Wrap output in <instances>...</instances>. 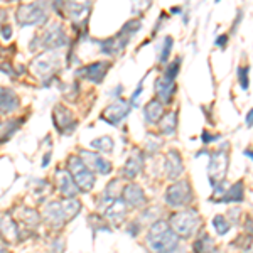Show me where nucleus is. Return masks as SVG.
Returning a JSON list of instances; mask_svg holds the SVG:
<instances>
[{"mask_svg": "<svg viewBox=\"0 0 253 253\" xmlns=\"http://www.w3.org/2000/svg\"><path fill=\"white\" fill-rule=\"evenodd\" d=\"M170 49H172V38L167 36L164 39V46H162V52H161V63H166L167 58L170 54Z\"/></svg>", "mask_w": 253, "mask_h": 253, "instance_id": "nucleus-32", "label": "nucleus"}, {"mask_svg": "<svg viewBox=\"0 0 253 253\" xmlns=\"http://www.w3.org/2000/svg\"><path fill=\"white\" fill-rule=\"evenodd\" d=\"M125 214H126V206H125L124 199H120V198L115 199L107 210V219L110 223L115 224V226L122 224V221L125 219Z\"/></svg>", "mask_w": 253, "mask_h": 253, "instance_id": "nucleus-20", "label": "nucleus"}, {"mask_svg": "<svg viewBox=\"0 0 253 253\" xmlns=\"http://www.w3.org/2000/svg\"><path fill=\"white\" fill-rule=\"evenodd\" d=\"M0 71L7 73V75H14V73H12V66H10V64H2V66H0Z\"/></svg>", "mask_w": 253, "mask_h": 253, "instance_id": "nucleus-37", "label": "nucleus"}, {"mask_svg": "<svg viewBox=\"0 0 253 253\" xmlns=\"http://www.w3.org/2000/svg\"><path fill=\"white\" fill-rule=\"evenodd\" d=\"M238 78H240V84H242L243 89L248 88V68H240L238 69Z\"/></svg>", "mask_w": 253, "mask_h": 253, "instance_id": "nucleus-33", "label": "nucleus"}, {"mask_svg": "<svg viewBox=\"0 0 253 253\" xmlns=\"http://www.w3.org/2000/svg\"><path fill=\"white\" fill-rule=\"evenodd\" d=\"M144 167V154L138 152V150H133L132 156L126 159L125 166H124V175L126 179H135L138 172Z\"/></svg>", "mask_w": 253, "mask_h": 253, "instance_id": "nucleus-17", "label": "nucleus"}, {"mask_svg": "<svg viewBox=\"0 0 253 253\" xmlns=\"http://www.w3.org/2000/svg\"><path fill=\"white\" fill-rule=\"evenodd\" d=\"M44 219L54 228H61L64 223V216H63V211H61V205L59 203H51V205L46 206L44 210Z\"/></svg>", "mask_w": 253, "mask_h": 253, "instance_id": "nucleus-21", "label": "nucleus"}, {"mask_svg": "<svg viewBox=\"0 0 253 253\" xmlns=\"http://www.w3.org/2000/svg\"><path fill=\"white\" fill-rule=\"evenodd\" d=\"M54 126L61 133H68L76 126V122L73 120L71 110H68L63 105H56L54 107Z\"/></svg>", "mask_w": 253, "mask_h": 253, "instance_id": "nucleus-12", "label": "nucleus"}, {"mask_svg": "<svg viewBox=\"0 0 253 253\" xmlns=\"http://www.w3.org/2000/svg\"><path fill=\"white\" fill-rule=\"evenodd\" d=\"M179 66H181V58H175V59L172 61V63H170L169 66H167L164 78H166V80L174 81V80H175V76L179 75Z\"/></svg>", "mask_w": 253, "mask_h": 253, "instance_id": "nucleus-30", "label": "nucleus"}, {"mask_svg": "<svg viewBox=\"0 0 253 253\" xmlns=\"http://www.w3.org/2000/svg\"><path fill=\"white\" fill-rule=\"evenodd\" d=\"M122 199L125 201V205H130L132 208H142V206H145V203H147V198H145L144 191H142V187L133 184V182L126 184L124 189H122Z\"/></svg>", "mask_w": 253, "mask_h": 253, "instance_id": "nucleus-11", "label": "nucleus"}, {"mask_svg": "<svg viewBox=\"0 0 253 253\" xmlns=\"http://www.w3.org/2000/svg\"><path fill=\"white\" fill-rule=\"evenodd\" d=\"M19 107V98L14 89L0 86V113H12Z\"/></svg>", "mask_w": 253, "mask_h": 253, "instance_id": "nucleus-18", "label": "nucleus"}, {"mask_svg": "<svg viewBox=\"0 0 253 253\" xmlns=\"http://www.w3.org/2000/svg\"><path fill=\"white\" fill-rule=\"evenodd\" d=\"M56 66H59V61L51 52V54H42V56H39V58H36L31 68L36 75L49 76V75H52V71L56 69Z\"/></svg>", "mask_w": 253, "mask_h": 253, "instance_id": "nucleus-13", "label": "nucleus"}, {"mask_svg": "<svg viewBox=\"0 0 253 253\" xmlns=\"http://www.w3.org/2000/svg\"><path fill=\"white\" fill-rule=\"evenodd\" d=\"M68 172L73 177L80 193H89L93 189V186H95V174L83 164V161L78 156L69 157Z\"/></svg>", "mask_w": 253, "mask_h": 253, "instance_id": "nucleus-3", "label": "nucleus"}, {"mask_svg": "<svg viewBox=\"0 0 253 253\" xmlns=\"http://www.w3.org/2000/svg\"><path fill=\"white\" fill-rule=\"evenodd\" d=\"M164 199L170 208H182V206L189 205L191 199H193V189H191L189 181L182 179V181L174 182V184L166 191Z\"/></svg>", "mask_w": 253, "mask_h": 253, "instance_id": "nucleus-4", "label": "nucleus"}, {"mask_svg": "<svg viewBox=\"0 0 253 253\" xmlns=\"http://www.w3.org/2000/svg\"><path fill=\"white\" fill-rule=\"evenodd\" d=\"M3 245H5V243H3ZM3 245L0 243V253H9V252H7V248L3 247Z\"/></svg>", "mask_w": 253, "mask_h": 253, "instance_id": "nucleus-40", "label": "nucleus"}, {"mask_svg": "<svg viewBox=\"0 0 253 253\" xmlns=\"http://www.w3.org/2000/svg\"><path fill=\"white\" fill-rule=\"evenodd\" d=\"M177 128V112H169L161 118V132L164 135H170Z\"/></svg>", "mask_w": 253, "mask_h": 253, "instance_id": "nucleus-26", "label": "nucleus"}, {"mask_svg": "<svg viewBox=\"0 0 253 253\" xmlns=\"http://www.w3.org/2000/svg\"><path fill=\"white\" fill-rule=\"evenodd\" d=\"M0 36H2V39L9 41L12 38V27L10 26H3L2 31H0Z\"/></svg>", "mask_w": 253, "mask_h": 253, "instance_id": "nucleus-34", "label": "nucleus"}, {"mask_svg": "<svg viewBox=\"0 0 253 253\" xmlns=\"http://www.w3.org/2000/svg\"><path fill=\"white\" fill-rule=\"evenodd\" d=\"M144 115H145V120L149 122V124H157V122L164 117V105H162L159 100L149 101V103L145 105Z\"/></svg>", "mask_w": 253, "mask_h": 253, "instance_id": "nucleus-22", "label": "nucleus"}, {"mask_svg": "<svg viewBox=\"0 0 253 253\" xmlns=\"http://www.w3.org/2000/svg\"><path fill=\"white\" fill-rule=\"evenodd\" d=\"M128 113H130L128 101H125L124 98H118L115 103H112L103 113H101V118H103L105 122H108L110 125H118Z\"/></svg>", "mask_w": 253, "mask_h": 253, "instance_id": "nucleus-8", "label": "nucleus"}, {"mask_svg": "<svg viewBox=\"0 0 253 253\" xmlns=\"http://www.w3.org/2000/svg\"><path fill=\"white\" fill-rule=\"evenodd\" d=\"M226 41H228V36H226V34L219 36V38L216 39V46H221V47H224V46H226Z\"/></svg>", "mask_w": 253, "mask_h": 253, "instance_id": "nucleus-36", "label": "nucleus"}, {"mask_svg": "<svg viewBox=\"0 0 253 253\" xmlns=\"http://www.w3.org/2000/svg\"><path fill=\"white\" fill-rule=\"evenodd\" d=\"M243 198H245L243 182H242V181H238V182H235V184L231 186L230 189L226 191V193H224L221 201H223V203H242V201H243Z\"/></svg>", "mask_w": 253, "mask_h": 253, "instance_id": "nucleus-24", "label": "nucleus"}, {"mask_svg": "<svg viewBox=\"0 0 253 253\" xmlns=\"http://www.w3.org/2000/svg\"><path fill=\"white\" fill-rule=\"evenodd\" d=\"M49 161H51V152H47L46 154V157L42 159V167H46L49 164Z\"/></svg>", "mask_w": 253, "mask_h": 253, "instance_id": "nucleus-38", "label": "nucleus"}, {"mask_svg": "<svg viewBox=\"0 0 253 253\" xmlns=\"http://www.w3.org/2000/svg\"><path fill=\"white\" fill-rule=\"evenodd\" d=\"M56 186H58V191L64 198H75V196L80 193L75 181H73V177L69 175L68 170H64V169L56 170Z\"/></svg>", "mask_w": 253, "mask_h": 253, "instance_id": "nucleus-14", "label": "nucleus"}, {"mask_svg": "<svg viewBox=\"0 0 253 253\" xmlns=\"http://www.w3.org/2000/svg\"><path fill=\"white\" fill-rule=\"evenodd\" d=\"M93 149H96L98 152H103V154H112L113 152V138L108 137V135H103V137H98L95 140L91 142Z\"/></svg>", "mask_w": 253, "mask_h": 253, "instance_id": "nucleus-27", "label": "nucleus"}, {"mask_svg": "<svg viewBox=\"0 0 253 253\" xmlns=\"http://www.w3.org/2000/svg\"><path fill=\"white\" fill-rule=\"evenodd\" d=\"M147 245L152 253H174L179 247V238L172 233L166 221H157L150 226Z\"/></svg>", "mask_w": 253, "mask_h": 253, "instance_id": "nucleus-1", "label": "nucleus"}, {"mask_svg": "<svg viewBox=\"0 0 253 253\" xmlns=\"http://www.w3.org/2000/svg\"><path fill=\"white\" fill-rule=\"evenodd\" d=\"M169 228L172 230V233L181 238H189L196 233L199 226V216L196 211H181L170 216L169 219Z\"/></svg>", "mask_w": 253, "mask_h": 253, "instance_id": "nucleus-2", "label": "nucleus"}, {"mask_svg": "<svg viewBox=\"0 0 253 253\" xmlns=\"http://www.w3.org/2000/svg\"><path fill=\"white\" fill-rule=\"evenodd\" d=\"M166 164H164V169H166V174L169 179H179V175L184 172V166H182V157L179 156V152L175 150H169L166 154Z\"/></svg>", "mask_w": 253, "mask_h": 253, "instance_id": "nucleus-15", "label": "nucleus"}, {"mask_svg": "<svg viewBox=\"0 0 253 253\" xmlns=\"http://www.w3.org/2000/svg\"><path fill=\"white\" fill-rule=\"evenodd\" d=\"M19 26H36L46 20V10L41 3H22L15 12Z\"/></svg>", "mask_w": 253, "mask_h": 253, "instance_id": "nucleus-5", "label": "nucleus"}, {"mask_svg": "<svg viewBox=\"0 0 253 253\" xmlns=\"http://www.w3.org/2000/svg\"><path fill=\"white\" fill-rule=\"evenodd\" d=\"M68 44V36L64 29L58 24L51 26L49 29L42 34V47L47 49H56V47H63Z\"/></svg>", "mask_w": 253, "mask_h": 253, "instance_id": "nucleus-10", "label": "nucleus"}, {"mask_svg": "<svg viewBox=\"0 0 253 253\" xmlns=\"http://www.w3.org/2000/svg\"><path fill=\"white\" fill-rule=\"evenodd\" d=\"M218 138H221V135H211V133H210V132H206V130L203 132V142H206V144H208V142L218 140Z\"/></svg>", "mask_w": 253, "mask_h": 253, "instance_id": "nucleus-35", "label": "nucleus"}, {"mask_svg": "<svg viewBox=\"0 0 253 253\" xmlns=\"http://www.w3.org/2000/svg\"><path fill=\"white\" fill-rule=\"evenodd\" d=\"M211 248H213V240L208 233H203L193 245L194 253H210Z\"/></svg>", "mask_w": 253, "mask_h": 253, "instance_id": "nucleus-28", "label": "nucleus"}, {"mask_svg": "<svg viewBox=\"0 0 253 253\" xmlns=\"http://www.w3.org/2000/svg\"><path fill=\"white\" fill-rule=\"evenodd\" d=\"M175 83L170 80H166V78H159L156 81V93L159 96V101H161L162 105L164 103H170V100H172L174 93H175Z\"/></svg>", "mask_w": 253, "mask_h": 253, "instance_id": "nucleus-19", "label": "nucleus"}, {"mask_svg": "<svg viewBox=\"0 0 253 253\" xmlns=\"http://www.w3.org/2000/svg\"><path fill=\"white\" fill-rule=\"evenodd\" d=\"M128 39H130V36L120 31L115 36V38H110L107 41H101V42H100V49H101V52H105V54L113 56V54H117V52H120L122 49H124L126 44H128Z\"/></svg>", "mask_w": 253, "mask_h": 253, "instance_id": "nucleus-16", "label": "nucleus"}, {"mask_svg": "<svg viewBox=\"0 0 253 253\" xmlns=\"http://www.w3.org/2000/svg\"><path fill=\"white\" fill-rule=\"evenodd\" d=\"M64 7L68 9L69 12V17L73 20H83L86 17V14L89 12V7H91V3H64Z\"/></svg>", "mask_w": 253, "mask_h": 253, "instance_id": "nucleus-25", "label": "nucleus"}, {"mask_svg": "<svg viewBox=\"0 0 253 253\" xmlns=\"http://www.w3.org/2000/svg\"><path fill=\"white\" fill-rule=\"evenodd\" d=\"M213 224H214L216 231H218V235H226L228 231H230V226H231L230 221H226L224 216H214Z\"/></svg>", "mask_w": 253, "mask_h": 253, "instance_id": "nucleus-29", "label": "nucleus"}, {"mask_svg": "<svg viewBox=\"0 0 253 253\" xmlns=\"http://www.w3.org/2000/svg\"><path fill=\"white\" fill-rule=\"evenodd\" d=\"M108 68H110L108 61H98V63H91V64H88V66L81 68V71H78V76L98 84L103 81Z\"/></svg>", "mask_w": 253, "mask_h": 253, "instance_id": "nucleus-9", "label": "nucleus"}, {"mask_svg": "<svg viewBox=\"0 0 253 253\" xmlns=\"http://www.w3.org/2000/svg\"><path fill=\"white\" fill-rule=\"evenodd\" d=\"M140 20L138 19H132V20H128V22L124 26V29H122V32H125V34H128V36H132L133 32H137V31H140Z\"/></svg>", "mask_w": 253, "mask_h": 253, "instance_id": "nucleus-31", "label": "nucleus"}, {"mask_svg": "<svg viewBox=\"0 0 253 253\" xmlns=\"http://www.w3.org/2000/svg\"><path fill=\"white\" fill-rule=\"evenodd\" d=\"M252 120H253V112L250 110V112H248V115H247V125L248 126H252Z\"/></svg>", "mask_w": 253, "mask_h": 253, "instance_id": "nucleus-39", "label": "nucleus"}, {"mask_svg": "<svg viewBox=\"0 0 253 253\" xmlns=\"http://www.w3.org/2000/svg\"><path fill=\"white\" fill-rule=\"evenodd\" d=\"M59 205H61V211H63V216H64V221L73 219L81 211V203L75 198H66L64 201H61Z\"/></svg>", "mask_w": 253, "mask_h": 253, "instance_id": "nucleus-23", "label": "nucleus"}, {"mask_svg": "<svg viewBox=\"0 0 253 253\" xmlns=\"http://www.w3.org/2000/svg\"><path fill=\"white\" fill-rule=\"evenodd\" d=\"M78 157L83 161V164L86 166L91 172L95 170V172L101 175H107L112 172V164H110L107 159L101 157L98 152H93V150H81Z\"/></svg>", "mask_w": 253, "mask_h": 253, "instance_id": "nucleus-7", "label": "nucleus"}, {"mask_svg": "<svg viewBox=\"0 0 253 253\" xmlns=\"http://www.w3.org/2000/svg\"><path fill=\"white\" fill-rule=\"evenodd\" d=\"M228 170V152L226 150H218L210 159V166H208V175H210V182L213 186L223 182L224 175Z\"/></svg>", "mask_w": 253, "mask_h": 253, "instance_id": "nucleus-6", "label": "nucleus"}]
</instances>
